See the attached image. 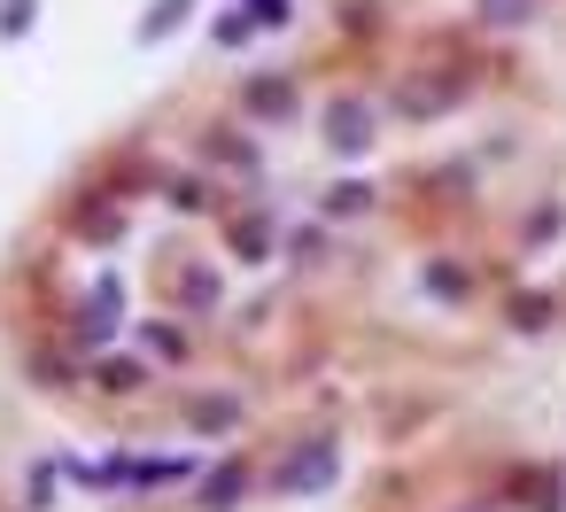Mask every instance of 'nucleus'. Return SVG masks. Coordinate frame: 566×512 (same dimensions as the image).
I'll use <instances>...</instances> for the list:
<instances>
[{
    "mask_svg": "<svg viewBox=\"0 0 566 512\" xmlns=\"http://www.w3.org/2000/svg\"><path fill=\"white\" fill-rule=\"evenodd\" d=\"M233 248L257 265V256H264V218H233Z\"/></svg>",
    "mask_w": 566,
    "mask_h": 512,
    "instance_id": "11",
    "label": "nucleus"
},
{
    "mask_svg": "<svg viewBox=\"0 0 566 512\" xmlns=\"http://www.w3.org/2000/svg\"><path fill=\"white\" fill-rule=\"evenodd\" d=\"M365 202H373V187H365V179H342V187L327 195V210H334V218H357Z\"/></svg>",
    "mask_w": 566,
    "mask_h": 512,
    "instance_id": "10",
    "label": "nucleus"
},
{
    "mask_svg": "<svg viewBox=\"0 0 566 512\" xmlns=\"http://www.w3.org/2000/svg\"><path fill=\"white\" fill-rule=\"evenodd\" d=\"M334 466H342V458H334V443H310V451H295V458H287L280 474H272V489H280V497L327 489V481H334Z\"/></svg>",
    "mask_w": 566,
    "mask_h": 512,
    "instance_id": "1",
    "label": "nucleus"
},
{
    "mask_svg": "<svg viewBox=\"0 0 566 512\" xmlns=\"http://www.w3.org/2000/svg\"><path fill=\"white\" fill-rule=\"evenodd\" d=\"M233 497H249V466H240V458L210 466V474H202V497H194V504H202V512H225Z\"/></svg>",
    "mask_w": 566,
    "mask_h": 512,
    "instance_id": "3",
    "label": "nucleus"
},
{
    "mask_svg": "<svg viewBox=\"0 0 566 512\" xmlns=\"http://www.w3.org/2000/svg\"><path fill=\"white\" fill-rule=\"evenodd\" d=\"M140 341H148L155 358H179V365H187V334H179V326H140Z\"/></svg>",
    "mask_w": 566,
    "mask_h": 512,
    "instance_id": "9",
    "label": "nucleus"
},
{
    "mask_svg": "<svg viewBox=\"0 0 566 512\" xmlns=\"http://www.w3.org/2000/svg\"><path fill=\"white\" fill-rule=\"evenodd\" d=\"M187 16H194V0H148V16H140V47H164Z\"/></svg>",
    "mask_w": 566,
    "mask_h": 512,
    "instance_id": "4",
    "label": "nucleus"
},
{
    "mask_svg": "<svg viewBox=\"0 0 566 512\" xmlns=\"http://www.w3.org/2000/svg\"><path fill=\"white\" fill-rule=\"evenodd\" d=\"M187 303L210 311V303H217V272H187Z\"/></svg>",
    "mask_w": 566,
    "mask_h": 512,
    "instance_id": "12",
    "label": "nucleus"
},
{
    "mask_svg": "<svg viewBox=\"0 0 566 512\" xmlns=\"http://www.w3.org/2000/svg\"><path fill=\"white\" fill-rule=\"evenodd\" d=\"M249 32H257V16H217V47H240Z\"/></svg>",
    "mask_w": 566,
    "mask_h": 512,
    "instance_id": "13",
    "label": "nucleus"
},
{
    "mask_svg": "<svg viewBox=\"0 0 566 512\" xmlns=\"http://www.w3.org/2000/svg\"><path fill=\"white\" fill-rule=\"evenodd\" d=\"M94 381H102L109 396H132L148 373H140V358H102V365H94Z\"/></svg>",
    "mask_w": 566,
    "mask_h": 512,
    "instance_id": "6",
    "label": "nucleus"
},
{
    "mask_svg": "<svg viewBox=\"0 0 566 512\" xmlns=\"http://www.w3.org/2000/svg\"><path fill=\"white\" fill-rule=\"evenodd\" d=\"M318 248H327V233H318V225H303V233H287V256H303V265H310V256Z\"/></svg>",
    "mask_w": 566,
    "mask_h": 512,
    "instance_id": "14",
    "label": "nucleus"
},
{
    "mask_svg": "<svg viewBox=\"0 0 566 512\" xmlns=\"http://www.w3.org/2000/svg\"><path fill=\"white\" fill-rule=\"evenodd\" d=\"M287 102H295L287 78H257V85H249V117H287Z\"/></svg>",
    "mask_w": 566,
    "mask_h": 512,
    "instance_id": "7",
    "label": "nucleus"
},
{
    "mask_svg": "<svg viewBox=\"0 0 566 512\" xmlns=\"http://www.w3.org/2000/svg\"><path fill=\"white\" fill-rule=\"evenodd\" d=\"M187 419L202 427V435H217V427H233V419H240V404H233V396H194V404H187Z\"/></svg>",
    "mask_w": 566,
    "mask_h": 512,
    "instance_id": "5",
    "label": "nucleus"
},
{
    "mask_svg": "<svg viewBox=\"0 0 566 512\" xmlns=\"http://www.w3.org/2000/svg\"><path fill=\"white\" fill-rule=\"evenodd\" d=\"M327 140H334L342 155H357V148L373 140V109H365V102H334V109H327Z\"/></svg>",
    "mask_w": 566,
    "mask_h": 512,
    "instance_id": "2",
    "label": "nucleus"
},
{
    "mask_svg": "<svg viewBox=\"0 0 566 512\" xmlns=\"http://www.w3.org/2000/svg\"><path fill=\"white\" fill-rule=\"evenodd\" d=\"M249 16L257 24H287V0H249Z\"/></svg>",
    "mask_w": 566,
    "mask_h": 512,
    "instance_id": "15",
    "label": "nucleus"
},
{
    "mask_svg": "<svg viewBox=\"0 0 566 512\" xmlns=\"http://www.w3.org/2000/svg\"><path fill=\"white\" fill-rule=\"evenodd\" d=\"M39 24V0H0V39H24Z\"/></svg>",
    "mask_w": 566,
    "mask_h": 512,
    "instance_id": "8",
    "label": "nucleus"
}]
</instances>
